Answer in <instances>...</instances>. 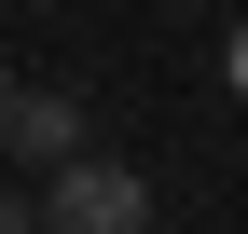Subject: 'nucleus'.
<instances>
[{
  "label": "nucleus",
  "instance_id": "2",
  "mask_svg": "<svg viewBox=\"0 0 248 234\" xmlns=\"http://www.w3.org/2000/svg\"><path fill=\"white\" fill-rule=\"evenodd\" d=\"M0 138H14V152L55 179V165L83 152V97H69V83H14V97H0Z\"/></svg>",
  "mask_w": 248,
  "mask_h": 234
},
{
  "label": "nucleus",
  "instance_id": "3",
  "mask_svg": "<svg viewBox=\"0 0 248 234\" xmlns=\"http://www.w3.org/2000/svg\"><path fill=\"white\" fill-rule=\"evenodd\" d=\"M0 234H42V207H28V193H0Z\"/></svg>",
  "mask_w": 248,
  "mask_h": 234
},
{
  "label": "nucleus",
  "instance_id": "4",
  "mask_svg": "<svg viewBox=\"0 0 248 234\" xmlns=\"http://www.w3.org/2000/svg\"><path fill=\"white\" fill-rule=\"evenodd\" d=\"M0 97H14V55H0Z\"/></svg>",
  "mask_w": 248,
  "mask_h": 234
},
{
  "label": "nucleus",
  "instance_id": "5",
  "mask_svg": "<svg viewBox=\"0 0 248 234\" xmlns=\"http://www.w3.org/2000/svg\"><path fill=\"white\" fill-rule=\"evenodd\" d=\"M234 83H248V42H234Z\"/></svg>",
  "mask_w": 248,
  "mask_h": 234
},
{
  "label": "nucleus",
  "instance_id": "6",
  "mask_svg": "<svg viewBox=\"0 0 248 234\" xmlns=\"http://www.w3.org/2000/svg\"><path fill=\"white\" fill-rule=\"evenodd\" d=\"M14 14H42V0H14Z\"/></svg>",
  "mask_w": 248,
  "mask_h": 234
},
{
  "label": "nucleus",
  "instance_id": "1",
  "mask_svg": "<svg viewBox=\"0 0 248 234\" xmlns=\"http://www.w3.org/2000/svg\"><path fill=\"white\" fill-rule=\"evenodd\" d=\"M42 234H152V193H138V165H97V152H69V165H55V193H42Z\"/></svg>",
  "mask_w": 248,
  "mask_h": 234
}]
</instances>
